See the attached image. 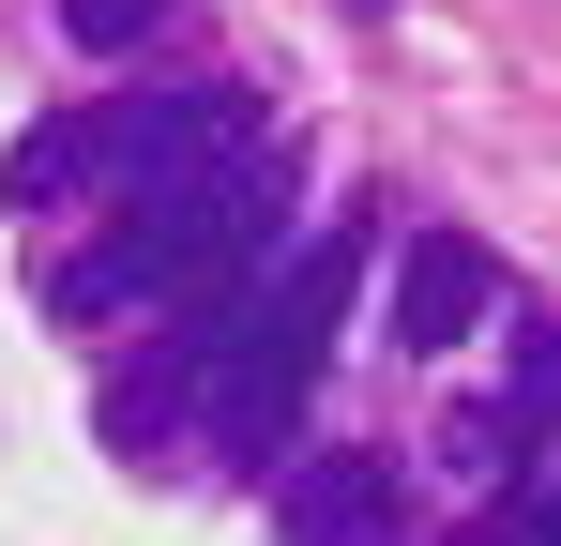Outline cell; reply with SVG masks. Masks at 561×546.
<instances>
[{"instance_id": "1", "label": "cell", "mask_w": 561, "mask_h": 546, "mask_svg": "<svg viewBox=\"0 0 561 546\" xmlns=\"http://www.w3.org/2000/svg\"><path fill=\"white\" fill-rule=\"evenodd\" d=\"M288 182H304V152L259 122V137H228L197 182L122 197V228H106L92 259H46L31 288H46V319H122V304H168V288H228V273L288 228Z\"/></svg>"}, {"instance_id": "2", "label": "cell", "mask_w": 561, "mask_h": 546, "mask_svg": "<svg viewBox=\"0 0 561 546\" xmlns=\"http://www.w3.org/2000/svg\"><path fill=\"white\" fill-rule=\"evenodd\" d=\"M350 273H365V243H304L288 288H259V304L213 334L197 410H213V441L243 455V470H274V455H288V410H304L319 364H334V304H350Z\"/></svg>"}, {"instance_id": "3", "label": "cell", "mask_w": 561, "mask_h": 546, "mask_svg": "<svg viewBox=\"0 0 561 546\" xmlns=\"http://www.w3.org/2000/svg\"><path fill=\"white\" fill-rule=\"evenodd\" d=\"M77 137V182H122V197H152V182H197L228 137H259V106L243 91H137V106H92V122H61Z\"/></svg>"}, {"instance_id": "4", "label": "cell", "mask_w": 561, "mask_h": 546, "mask_svg": "<svg viewBox=\"0 0 561 546\" xmlns=\"http://www.w3.org/2000/svg\"><path fill=\"white\" fill-rule=\"evenodd\" d=\"M274 546H394V470L379 455H288Z\"/></svg>"}, {"instance_id": "5", "label": "cell", "mask_w": 561, "mask_h": 546, "mask_svg": "<svg viewBox=\"0 0 561 546\" xmlns=\"http://www.w3.org/2000/svg\"><path fill=\"white\" fill-rule=\"evenodd\" d=\"M485 304H501V259H485V243H410V259H394V350L440 364Z\"/></svg>"}, {"instance_id": "6", "label": "cell", "mask_w": 561, "mask_h": 546, "mask_svg": "<svg viewBox=\"0 0 561 546\" xmlns=\"http://www.w3.org/2000/svg\"><path fill=\"white\" fill-rule=\"evenodd\" d=\"M501 425H516V441L561 425V319H531V350H516V379H501Z\"/></svg>"}, {"instance_id": "7", "label": "cell", "mask_w": 561, "mask_h": 546, "mask_svg": "<svg viewBox=\"0 0 561 546\" xmlns=\"http://www.w3.org/2000/svg\"><path fill=\"white\" fill-rule=\"evenodd\" d=\"M61 31H77L92 61H122V46H152V31H168V0H61Z\"/></svg>"}, {"instance_id": "8", "label": "cell", "mask_w": 561, "mask_h": 546, "mask_svg": "<svg viewBox=\"0 0 561 546\" xmlns=\"http://www.w3.org/2000/svg\"><path fill=\"white\" fill-rule=\"evenodd\" d=\"M516 546H561V486H531V516H516Z\"/></svg>"}, {"instance_id": "9", "label": "cell", "mask_w": 561, "mask_h": 546, "mask_svg": "<svg viewBox=\"0 0 561 546\" xmlns=\"http://www.w3.org/2000/svg\"><path fill=\"white\" fill-rule=\"evenodd\" d=\"M350 15H394V0H350Z\"/></svg>"}, {"instance_id": "10", "label": "cell", "mask_w": 561, "mask_h": 546, "mask_svg": "<svg viewBox=\"0 0 561 546\" xmlns=\"http://www.w3.org/2000/svg\"><path fill=\"white\" fill-rule=\"evenodd\" d=\"M485 546H516V532H485Z\"/></svg>"}]
</instances>
